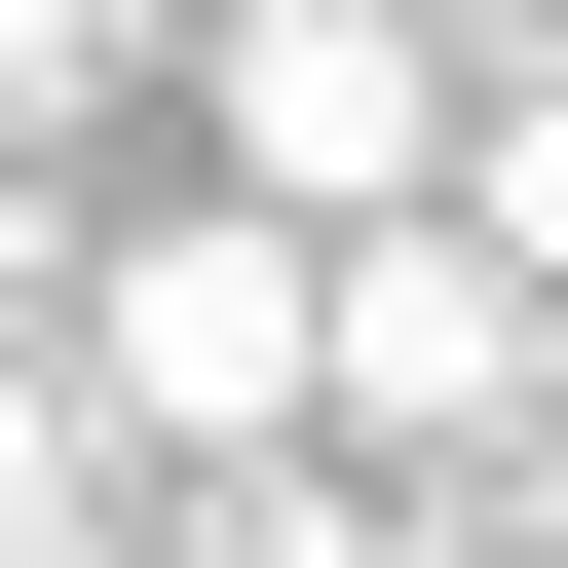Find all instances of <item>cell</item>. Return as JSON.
<instances>
[{
  "instance_id": "1",
  "label": "cell",
  "mask_w": 568,
  "mask_h": 568,
  "mask_svg": "<svg viewBox=\"0 0 568 568\" xmlns=\"http://www.w3.org/2000/svg\"><path fill=\"white\" fill-rule=\"evenodd\" d=\"M568 379V304L455 227V190H379V227H304V455H379V493H493V417Z\"/></svg>"
},
{
  "instance_id": "2",
  "label": "cell",
  "mask_w": 568,
  "mask_h": 568,
  "mask_svg": "<svg viewBox=\"0 0 568 568\" xmlns=\"http://www.w3.org/2000/svg\"><path fill=\"white\" fill-rule=\"evenodd\" d=\"M39 342H77V417H114L152 493H190V455H304V227H265V190H152Z\"/></svg>"
},
{
  "instance_id": "3",
  "label": "cell",
  "mask_w": 568,
  "mask_h": 568,
  "mask_svg": "<svg viewBox=\"0 0 568 568\" xmlns=\"http://www.w3.org/2000/svg\"><path fill=\"white\" fill-rule=\"evenodd\" d=\"M227 190H265V227L455 190V0H227Z\"/></svg>"
},
{
  "instance_id": "4",
  "label": "cell",
  "mask_w": 568,
  "mask_h": 568,
  "mask_svg": "<svg viewBox=\"0 0 568 568\" xmlns=\"http://www.w3.org/2000/svg\"><path fill=\"white\" fill-rule=\"evenodd\" d=\"M114 568H417V530L304 493V455H190V493H114Z\"/></svg>"
},
{
  "instance_id": "5",
  "label": "cell",
  "mask_w": 568,
  "mask_h": 568,
  "mask_svg": "<svg viewBox=\"0 0 568 568\" xmlns=\"http://www.w3.org/2000/svg\"><path fill=\"white\" fill-rule=\"evenodd\" d=\"M0 568H114V417H77L39 304H0Z\"/></svg>"
},
{
  "instance_id": "6",
  "label": "cell",
  "mask_w": 568,
  "mask_h": 568,
  "mask_svg": "<svg viewBox=\"0 0 568 568\" xmlns=\"http://www.w3.org/2000/svg\"><path fill=\"white\" fill-rule=\"evenodd\" d=\"M455 227L530 265V304H568V77H455Z\"/></svg>"
},
{
  "instance_id": "7",
  "label": "cell",
  "mask_w": 568,
  "mask_h": 568,
  "mask_svg": "<svg viewBox=\"0 0 568 568\" xmlns=\"http://www.w3.org/2000/svg\"><path fill=\"white\" fill-rule=\"evenodd\" d=\"M77 77H114V0H0V152H39V114H77Z\"/></svg>"
}]
</instances>
